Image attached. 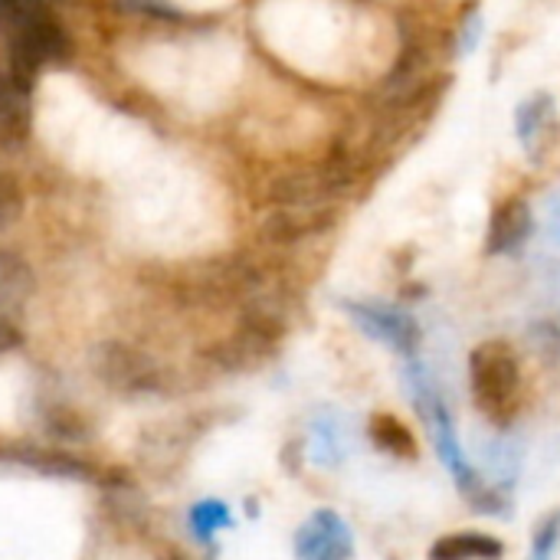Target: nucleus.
Instances as JSON below:
<instances>
[{"label":"nucleus","mask_w":560,"mask_h":560,"mask_svg":"<svg viewBox=\"0 0 560 560\" xmlns=\"http://www.w3.org/2000/svg\"><path fill=\"white\" fill-rule=\"evenodd\" d=\"M23 210V190L16 184V177L10 171L0 167V230L10 226Z\"/></svg>","instance_id":"obj_18"},{"label":"nucleus","mask_w":560,"mask_h":560,"mask_svg":"<svg viewBox=\"0 0 560 560\" xmlns=\"http://www.w3.org/2000/svg\"><path fill=\"white\" fill-rule=\"evenodd\" d=\"M328 220L331 217L322 207H285L266 223V233L272 240H299V236L318 233L322 226H328Z\"/></svg>","instance_id":"obj_12"},{"label":"nucleus","mask_w":560,"mask_h":560,"mask_svg":"<svg viewBox=\"0 0 560 560\" xmlns=\"http://www.w3.org/2000/svg\"><path fill=\"white\" fill-rule=\"evenodd\" d=\"M92 368H95L98 381L118 394H148V390H158V384H161L158 364L148 354L135 351L121 341L98 345L92 354Z\"/></svg>","instance_id":"obj_4"},{"label":"nucleus","mask_w":560,"mask_h":560,"mask_svg":"<svg viewBox=\"0 0 560 560\" xmlns=\"http://www.w3.org/2000/svg\"><path fill=\"white\" fill-rule=\"evenodd\" d=\"M33 285H36V279H33V269L26 266V259L10 249H0V308L16 305L26 295H33Z\"/></svg>","instance_id":"obj_13"},{"label":"nucleus","mask_w":560,"mask_h":560,"mask_svg":"<svg viewBox=\"0 0 560 560\" xmlns=\"http://www.w3.org/2000/svg\"><path fill=\"white\" fill-rule=\"evenodd\" d=\"M560 541V512L551 518H545L535 528V541H532V560H555V548Z\"/></svg>","instance_id":"obj_19"},{"label":"nucleus","mask_w":560,"mask_h":560,"mask_svg":"<svg viewBox=\"0 0 560 560\" xmlns=\"http://www.w3.org/2000/svg\"><path fill=\"white\" fill-rule=\"evenodd\" d=\"M0 128L10 138H23L30 128V82L13 72L0 75Z\"/></svg>","instance_id":"obj_11"},{"label":"nucleus","mask_w":560,"mask_h":560,"mask_svg":"<svg viewBox=\"0 0 560 560\" xmlns=\"http://www.w3.org/2000/svg\"><path fill=\"white\" fill-rule=\"evenodd\" d=\"M489 472L499 479V486H509L515 476H518V466H522V446L518 443H512V440H499V443H492V450H489Z\"/></svg>","instance_id":"obj_17"},{"label":"nucleus","mask_w":560,"mask_h":560,"mask_svg":"<svg viewBox=\"0 0 560 560\" xmlns=\"http://www.w3.org/2000/svg\"><path fill=\"white\" fill-rule=\"evenodd\" d=\"M43 423H46L49 436H56V440H62V443H85V440L92 436L89 420H85L82 413L69 410V407H52V410L46 413Z\"/></svg>","instance_id":"obj_15"},{"label":"nucleus","mask_w":560,"mask_h":560,"mask_svg":"<svg viewBox=\"0 0 560 560\" xmlns=\"http://www.w3.org/2000/svg\"><path fill=\"white\" fill-rule=\"evenodd\" d=\"M345 312L368 338L394 348L397 354L413 358L420 351L423 335L410 312H404L397 305H384V302H345Z\"/></svg>","instance_id":"obj_3"},{"label":"nucleus","mask_w":560,"mask_h":560,"mask_svg":"<svg viewBox=\"0 0 560 560\" xmlns=\"http://www.w3.org/2000/svg\"><path fill=\"white\" fill-rule=\"evenodd\" d=\"M515 131L518 141L525 148V154L532 161H545L548 151L558 144L560 118H558V102L548 92H535L528 95L518 108H515Z\"/></svg>","instance_id":"obj_6"},{"label":"nucleus","mask_w":560,"mask_h":560,"mask_svg":"<svg viewBox=\"0 0 560 560\" xmlns=\"http://www.w3.org/2000/svg\"><path fill=\"white\" fill-rule=\"evenodd\" d=\"M479 33H482V13L479 10H469L466 16H459V33H456V49L466 56L476 49L479 43Z\"/></svg>","instance_id":"obj_20"},{"label":"nucleus","mask_w":560,"mask_h":560,"mask_svg":"<svg viewBox=\"0 0 560 560\" xmlns=\"http://www.w3.org/2000/svg\"><path fill=\"white\" fill-rule=\"evenodd\" d=\"M10 463H20L39 476H49V479H66V482H95L98 472L79 459V456H69V453H56V450H36V446H13L10 453Z\"/></svg>","instance_id":"obj_8"},{"label":"nucleus","mask_w":560,"mask_h":560,"mask_svg":"<svg viewBox=\"0 0 560 560\" xmlns=\"http://www.w3.org/2000/svg\"><path fill=\"white\" fill-rule=\"evenodd\" d=\"M535 217H532V203L525 197H505L502 203H495L492 217H489V230H486V253L489 256H509L518 253L528 236H532Z\"/></svg>","instance_id":"obj_7"},{"label":"nucleus","mask_w":560,"mask_h":560,"mask_svg":"<svg viewBox=\"0 0 560 560\" xmlns=\"http://www.w3.org/2000/svg\"><path fill=\"white\" fill-rule=\"evenodd\" d=\"M121 7L135 13H148V16H177L164 0H121Z\"/></svg>","instance_id":"obj_21"},{"label":"nucleus","mask_w":560,"mask_h":560,"mask_svg":"<svg viewBox=\"0 0 560 560\" xmlns=\"http://www.w3.org/2000/svg\"><path fill=\"white\" fill-rule=\"evenodd\" d=\"M0 33L10 43V72L30 85L43 62L69 52V36L43 0H0Z\"/></svg>","instance_id":"obj_1"},{"label":"nucleus","mask_w":560,"mask_h":560,"mask_svg":"<svg viewBox=\"0 0 560 560\" xmlns=\"http://www.w3.org/2000/svg\"><path fill=\"white\" fill-rule=\"evenodd\" d=\"M351 555H354V535L348 522L331 509H318L295 532V558L299 560H351Z\"/></svg>","instance_id":"obj_5"},{"label":"nucleus","mask_w":560,"mask_h":560,"mask_svg":"<svg viewBox=\"0 0 560 560\" xmlns=\"http://www.w3.org/2000/svg\"><path fill=\"white\" fill-rule=\"evenodd\" d=\"M187 522H190V532H194L197 541H210L217 532H223V528L233 525L230 509H226L223 502H217V499L197 502V505L190 509V518H187Z\"/></svg>","instance_id":"obj_14"},{"label":"nucleus","mask_w":560,"mask_h":560,"mask_svg":"<svg viewBox=\"0 0 560 560\" xmlns=\"http://www.w3.org/2000/svg\"><path fill=\"white\" fill-rule=\"evenodd\" d=\"M469 387L479 413L505 430L522 407V368L509 341H482L469 358Z\"/></svg>","instance_id":"obj_2"},{"label":"nucleus","mask_w":560,"mask_h":560,"mask_svg":"<svg viewBox=\"0 0 560 560\" xmlns=\"http://www.w3.org/2000/svg\"><path fill=\"white\" fill-rule=\"evenodd\" d=\"M505 555L502 541L482 532H456L443 535L433 548L430 560H499Z\"/></svg>","instance_id":"obj_9"},{"label":"nucleus","mask_w":560,"mask_h":560,"mask_svg":"<svg viewBox=\"0 0 560 560\" xmlns=\"http://www.w3.org/2000/svg\"><path fill=\"white\" fill-rule=\"evenodd\" d=\"M167 560H187V558H180V555L174 551V555H167Z\"/></svg>","instance_id":"obj_23"},{"label":"nucleus","mask_w":560,"mask_h":560,"mask_svg":"<svg viewBox=\"0 0 560 560\" xmlns=\"http://www.w3.org/2000/svg\"><path fill=\"white\" fill-rule=\"evenodd\" d=\"M20 345H23V335H20V328H16L13 322L0 318V354H10V351H16Z\"/></svg>","instance_id":"obj_22"},{"label":"nucleus","mask_w":560,"mask_h":560,"mask_svg":"<svg viewBox=\"0 0 560 560\" xmlns=\"http://www.w3.org/2000/svg\"><path fill=\"white\" fill-rule=\"evenodd\" d=\"M312 453H315V463L322 466H338L341 456H345V446H341V433L335 430L331 420H318L315 430H312Z\"/></svg>","instance_id":"obj_16"},{"label":"nucleus","mask_w":560,"mask_h":560,"mask_svg":"<svg viewBox=\"0 0 560 560\" xmlns=\"http://www.w3.org/2000/svg\"><path fill=\"white\" fill-rule=\"evenodd\" d=\"M368 433H371V443L384 456H390V459H404L407 463V459H417V453H420L410 427L400 417H394V413H374L371 423H368Z\"/></svg>","instance_id":"obj_10"}]
</instances>
